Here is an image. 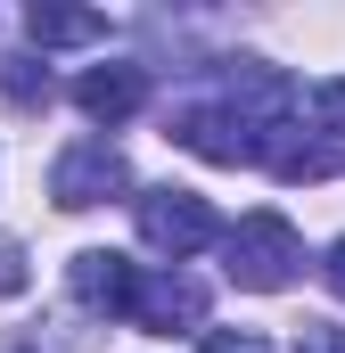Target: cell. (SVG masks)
<instances>
[{
	"instance_id": "obj_1",
	"label": "cell",
	"mask_w": 345,
	"mask_h": 353,
	"mask_svg": "<svg viewBox=\"0 0 345 353\" xmlns=\"http://www.w3.org/2000/svg\"><path fill=\"white\" fill-rule=\"evenodd\" d=\"M132 214H140V239L165 255V263H189V255H206V247H222L230 230H222V214L197 197V189H140L132 197Z\"/></svg>"
},
{
	"instance_id": "obj_2",
	"label": "cell",
	"mask_w": 345,
	"mask_h": 353,
	"mask_svg": "<svg viewBox=\"0 0 345 353\" xmlns=\"http://www.w3.org/2000/svg\"><path fill=\"white\" fill-rule=\"evenodd\" d=\"M172 140H181L189 157H206V165H271V132L247 123L222 90H214V99H189V107L172 115Z\"/></svg>"
},
{
	"instance_id": "obj_3",
	"label": "cell",
	"mask_w": 345,
	"mask_h": 353,
	"mask_svg": "<svg viewBox=\"0 0 345 353\" xmlns=\"http://www.w3.org/2000/svg\"><path fill=\"white\" fill-rule=\"evenodd\" d=\"M222 271L239 279V288H288L296 271H304V239H296V222L288 214H247L230 239H222Z\"/></svg>"
},
{
	"instance_id": "obj_4",
	"label": "cell",
	"mask_w": 345,
	"mask_h": 353,
	"mask_svg": "<svg viewBox=\"0 0 345 353\" xmlns=\"http://www.w3.org/2000/svg\"><path fill=\"white\" fill-rule=\"evenodd\" d=\"M132 329H148V337H172V329H206V279H189L181 263H140L132 279V312H124Z\"/></svg>"
},
{
	"instance_id": "obj_5",
	"label": "cell",
	"mask_w": 345,
	"mask_h": 353,
	"mask_svg": "<svg viewBox=\"0 0 345 353\" xmlns=\"http://www.w3.org/2000/svg\"><path fill=\"white\" fill-rule=\"evenodd\" d=\"M132 189V165L107 148V140H75V148H58V165H50V197L66 205V214H90V205H107V197H124Z\"/></svg>"
},
{
	"instance_id": "obj_6",
	"label": "cell",
	"mask_w": 345,
	"mask_h": 353,
	"mask_svg": "<svg viewBox=\"0 0 345 353\" xmlns=\"http://www.w3.org/2000/svg\"><path fill=\"white\" fill-rule=\"evenodd\" d=\"M75 107H83L90 123H132L140 107H148V66H90L83 83H75Z\"/></svg>"
},
{
	"instance_id": "obj_7",
	"label": "cell",
	"mask_w": 345,
	"mask_h": 353,
	"mask_svg": "<svg viewBox=\"0 0 345 353\" xmlns=\"http://www.w3.org/2000/svg\"><path fill=\"white\" fill-rule=\"evenodd\" d=\"M66 279H75V296H83L90 312H115V321H124V312H132V279H140V263L115 255V247H83Z\"/></svg>"
},
{
	"instance_id": "obj_8",
	"label": "cell",
	"mask_w": 345,
	"mask_h": 353,
	"mask_svg": "<svg viewBox=\"0 0 345 353\" xmlns=\"http://www.w3.org/2000/svg\"><path fill=\"white\" fill-rule=\"evenodd\" d=\"M25 33H33V50H90V41L107 33V17H90V8H50V0H33V8H25Z\"/></svg>"
},
{
	"instance_id": "obj_9",
	"label": "cell",
	"mask_w": 345,
	"mask_h": 353,
	"mask_svg": "<svg viewBox=\"0 0 345 353\" xmlns=\"http://www.w3.org/2000/svg\"><path fill=\"white\" fill-rule=\"evenodd\" d=\"M313 123H321L329 140H345V83H321V90H313Z\"/></svg>"
},
{
	"instance_id": "obj_10",
	"label": "cell",
	"mask_w": 345,
	"mask_h": 353,
	"mask_svg": "<svg viewBox=\"0 0 345 353\" xmlns=\"http://www.w3.org/2000/svg\"><path fill=\"white\" fill-rule=\"evenodd\" d=\"M197 353H271L255 337V329H206V337H197Z\"/></svg>"
},
{
	"instance_id": "obj_11",
	"label": "cell",
	"mask_w": 345,
	"mask_h": 353,
	"mask_svg": "<svg viewBox=\"0 0 345 353\" xmlns=\"http://www.w3.org/2000/svg\"><path fill=\"white\" fill-rule=\"evenodd\" d=\"M0 83H8V99H25V107H33V99H50V74H33L25 58H8V74H0Z\"/></svg>"
},
{
	"instance_id": "obj_12",
	"label": "cell",
	"mask_w": 345,
	"mask_h": 353,
	"mask_svg": "<svg viewBox=\"0 0 345 353\" xmlns=\"http://www.w3.org/2000/svg\"><path fill=\"white\" fill-rule=\"evenodd\" d=\"M296 353H345V329H329V321H313V329L296 337Z\"/></svg>"
},
{
	"instance_id": "obj_13",
	"label": "cell",
	"mask_w": 345,
	"mask_h": 353,
	"mask_svg": "<svg viewBox=\"0 0 345 353\" xmlns=\"http://www.w3.org/2000/svg\"><path fill=\"white\" fill-rule=\"evenodd\" d=\"M17 288H25V255L0 239V296H17Z\"/></svg>"
},
{
	"instance_id": "obj_14",
	"label": "cell",
	"mask_w": 345,
	"mask_h": 353,
	"mask_svg": "<svg viewBox=\"0 0 345 353\" xmlns=\"http://www.w3.org/2000/svg\"><path fill=\"white\" fill-rule=\"evenodd\" d=\"M321 271H329V288H337V296H345V239H337V247H329V263H321Z\"/></svg>"
}]
</instances>
